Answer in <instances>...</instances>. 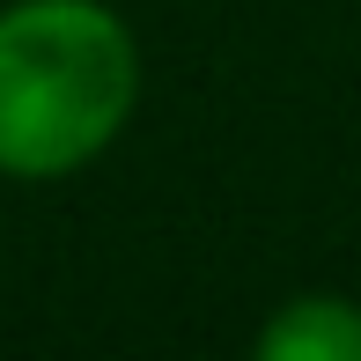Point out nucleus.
I'll use <instances>...</instances> for the list:
<instances>
[{"label": "nucleus", "mask_w": 361, "mask_h": 361, "mask_svg": "<svg viewBox=\"0 0 361 361\" xmlns=\"http://www.w3.org/2000/svg\"><path fill=\"white\" fill-rule=\"evenodd\" d=\"M133 30L104 0H15L0 8V170L67 177L96 162L133 118Z\"/></svg>", "instance_id": "f257e3e1"}, {"label": "nucleus", "mask_w": 361, "mask_h": 361, "mask_svg": "<svg viewBox=\"0 0 361 361\" xmlns=\"http://www.w3.org/2000/svg\"><path fill=\"white\" fill-rule=\"evenodd\" d=\"M266 361H361V310L347 295H295L258 332Z\"/></svg>", "instance_id": "f03ea898"}]
</instances>
